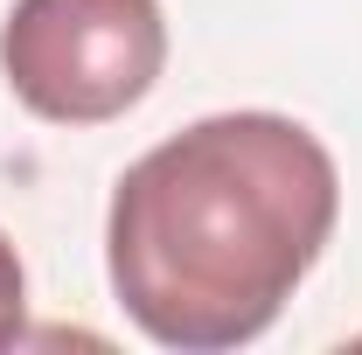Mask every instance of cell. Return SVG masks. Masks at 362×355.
Listing matches in <instances>:
<instances>
[{
    "mask_svg": "<svg viewBox=\"0 0 362 355\" xmlns=\"http://www.w3.org/2000/svg\"><path fill=\"white\" fill-rule=\"evenodd\" d=\"M21 307H28V286H21V258H14V244L0 237V349L21 334Z\"/></svg>",
    "mask_w": 362,
    "mask_h": 355,
    "instance_id": "3",
    "label": "cell"
},
{
    "mask_svg": "<svg viewBox=\"0 0 362 355\" xmlns=\"http://www.w3.org/2000/svg\"><path fill=\"white\" fill-rule=\"evenodd\" d=\"M356 349H362V334H356Z\"/></svg>",
    "mask_w": 362,
    "mask_h": 355,
    "instance_id": "4",
    "label": "cell"
},
{
    "mask_svg": "<svg viewBox=\"0 0 362 355\" xmlns=\"http://www.w3.org/2000/svg\"><path fill=\"white\" fill-rule=\"evenodd\" d=\"M160 63V0H14L0 21V77L49 126H105L133 112Z\"/></svg>",
    "mask_w": 362,
    "mask_h": 355,
    "instance_id": "2",
    "label": "cell"
},
{
    "mask_svg": "<svg viewBox=\"0 0 362 355\" xmlns=\"http://www.w3.org/2000/svg\"><path fill=\"white\" fill-rule=\"evenodd\" d=\"M341 216L334 153L286 112H216L139 153L112 188L105 272L146 342H258Z\"/></svg>",
    "mask_w": 362,
    "mask_h": 355,
    "instance_id": "1",
    "label": "cell"
}]
</instances>
